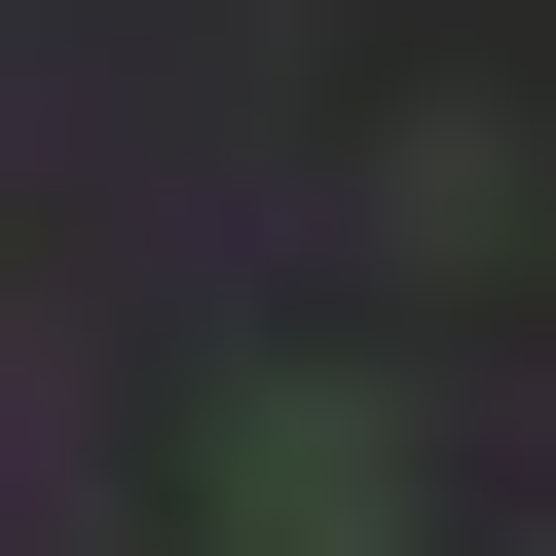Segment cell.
Wrapping results in <instances>:
<instances>
[{
    "instance_id": "cell-1",
    "label": "cell",
    "mask_w": 556,
    "mask_h": 556,
    "mask_svg": "<svg viewBox=\"0 0 556 556\" xmlns=\"http://www.w3.org/2000/svg\"><path fill=\"white\" fill-rule=\"evenodd\" d=\"M223 556H408V445H371V408L298 371V408H260V445H223Z\"/></svg>"
}]
</instances>
